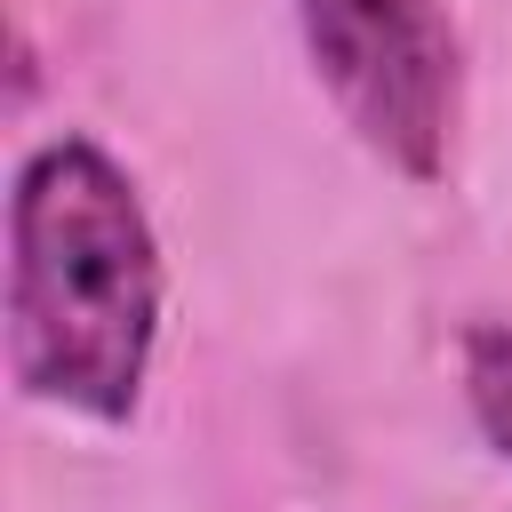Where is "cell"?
<instances>
[{
  "label": "cell",
  "mask_w": 512,
  "mask_h": 512,
  "mask_svg": "<svg viewBox=\"0 0 512 512\" xmlns=\"http://www.w3.org/2000/svg\"><path fill=\"white\" fill-rule=\"evenodd\" d=\"M312 72L344 128L400 176H440L456 128V32L440 0H296Z\"/></svg>",
  "instance_id": "cell-2"
},
{
  "label": "cell",
  "mask_w": 512,
  "mask_h": 512,
  "mask_svg": "<svg viewBox=\"0 0 512 512\" xmlns=\"http://www.w3.org/2000/svg\"><path fill=\"white\" fill-rule=\"evenodd\" d=\"M8 376L24 400L128 424L160 352V240L96 136H48L8 184Z\"/></svg>",
  "instance_id": "cell-1"
},
{
  "label": "cell",
  "mask_w": 512,
  "mask_h": 512,
  "mask_svg": "<svg viewBox=\"0 0 512 512\" xmlns=\"http://www.w3.org/2000/svg\"><path fill=\"white\" fill-rule=\"evenodd\" d=\"M456 376H464V408L480 440L512 464V320H472L456 336Z\"/></svg>",
  "instance_id": "cell-3"
}]
</instances>
